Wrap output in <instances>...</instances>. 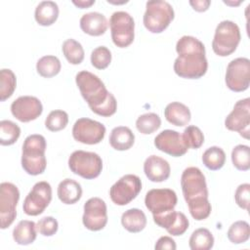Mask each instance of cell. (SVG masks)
I'll return each instance as SVG.
<instances>
[{
    "label": "cell",
    "instance_id": "obj_1",
    "mask_svg": "<svg viewBox=\"0 0 250 250\" xmlns=\"http://www.w3.org/2000/svg\"><path fill=\"white\" fill-rule=\"evenodd\" d=\"M178 57L174 62L175 73L187 79L201 78L207 71L208 62L204 44L193 36L185 35L176 44Z\"/></svg>",
    "mask_w": 250,
    "mask_h": 250
},
{
    "label": "cell",
    "instance_id": "obj_30",
    "mask_svg": "<svg viewBox=\"0 0 250 250\" xmlns=\"http://www.w3.org/2000/svg\"><path fill=\"white\" fill-rule=\"evenodd\" d=\"M62 50L64 58L71 64H79L84 60L85 53L82 45L72 38L66 39L62 43Z\"/></svg>",
    "mask_w": 250,
    "mask_h": 250
},
{
    "label": "cell",
    "instance_id": "obj_9",
    "mask_svg": "<svg viewBox=\"0 0 250 250\" xmlns=\"http://www.w3.org/2000/svg\"><path fill=\"white\" fill-rule=\"evenodd\" d=\"M142 189V181L137 175L127 174L121 177L109 189L111 201L119 206L129 204Z\"/></svg>",
    "mask_w": 250,
    "mask_h": 250
},
{
    "label": "cell",
    "instance_id": "obj_36",
    "mask_svg": "<svg viewBox=\"0 0 250 250\" xmlns=\"http://www.w3.org/2000/svg\"><path fill=\"white\" fill-rule=\"evenodd\" d=\"M67 123L68 115L65 111L61 109L52 110L45 120V126L51 132H58L64 129Z\"/></svg>",
    "mask_w": 250,
    "mask_h": 250
},
{
    "label": "cell",
    "instance_id": "obj_7",
    "mask_svg": "<svg viewBox=\"0 0 250 250\" xmlns=\"http://www.w3.org/2000/svg\"><path fill=\"white\" fill-rule=\"evenodd\" d=\"M68 167L75 175L92 180L100 176L103 170V160L95 152L75 150L68 158Z\"/></svg>",
    "mask_w": 250,
    "mask_h": 250
},
{
    "label": "cell",
    "instance_id": "obj_12",
    "mask_svg": "<svg viewBox=\"0 0 250 250\" xmlns=\"http://www.w3.org/2000/svg\"><path fill=\"white\" fill-rule=\"evenodd\" d=\"M52 200V188L49 183L41 181L36 183L23 201V212L28 216L42 214Z\"/></svg>",
    "mask_w": 250,
    "mask_h": 250
},
{
    "label": "cell",
    "instance_id": "obj_17",
    "mask_svg": "<svg viewBox=\"0 0 250 250\" xmlns=\"http://www.w3.org/2000/svg\"><path fill=\"white\" fill-rule=\"evenodd\" d=\"M43 111L39 99L33 96H21L11 104V112L19 121L29 122L38 118Z\"/></svg>",
    "mask_w": 250,
    "mask_h": 250
},
{
    "label": "cell",
    "instance_id": "obj_11",
    "mask_svg": "<svg viewBox=\"0 0 250 250\" xmlns=\"http://www.w3.org/2000/svg\"><path fill=\"white\" fill-rule=\"evenodd\" d=\"M20 199V191L17 186L4 182L0 185V221L1 229L9 228L17 217V204Z\"/></svg>",
    "mask_w": 250,
    "mask_h": 250
},
{
    "label": "cell",
    "instance_id": "obj_28",
    "mask_svg": "<svg viewBox=\"0 0 250 250\" xmlns=\"http://www.w3.org/2000/svg\"><path fill=\"white\" fill-rule=\"evenodd\" d=\"M62 64L60 60L55 56H44L36 62V70L38 74L45 78H51L59 74Z\"/></svg>",
    "mask_w": 250,
    "mask_h": 250
},
{
    "label": "cell",
    "instance_id": "obj_38",
    "mask_svg": "<svg viewBox=\"0 0 250 250\" xmlns=\"http://www.w3.org/2000/svg\"><path fill=\"white\" fill-rule=\"evenodd\" d=\"M111 62V53L105 46H99L91 53V63L97 69L106 68Z\"/></svg>",
    "mask_w": 250,
    "mask_h": 250
},
{
    "label": "cell",
    "instance_id": "obj_27",
    "mask_svg": "<svg viewBox=\"0 0 250 250\" xmlns=\"http://www.w3.org/2000/svg\"><path fill=\"white\" fill-rule=\"evenodd\" d=\"M188 245L191 250H209L214 245V236L207 229H197L191 233Z\"/></svg>",
    "mask_w": 250,
    "mask_h": 250
},
{
    "label": "cell",
    "instance_id": "obj_31",
    "mask_svg": "<svg viewBox=\"0 0 250 250\" xmlns=\"http://www.w3.org/2000/svg\"><path fill=\"white\" fill-rule=\"evenodd\" d=\"M160 126H161V119L159 115L154 112L142 114L136 120L137 130L144 135L152 134L153 132L158 130Z\"/></svg>",
    "mask_w": 250,
    "mask_h": 250
},
{
    "label": "cell",
    "instance_id": "obj_26",
    "mask_svg": "<svg viewBox=\"0 0 250 250\" xmlns=\"http://www.w3.org/2000/svg\"><path fill=\"white\" fill-rule=\"evenodd\" d=\"M36 225L33 221L22 220L15 227L13 238L20 245H29L36 239Z\"/></svg>",
    "mask_w": 250,
    "mask_h": 250
},
{
    "label": "cell",
    "instance_id": "obj_39",
    "mask_svg": "<svg viewBox=\"0 0 250 250\" xmlns=\"http://www.w3.org/2000/svg\"><path fill=\"white\" fill-rule=\"evenodd\" d=\"M36 229L40 234L44 236H52L58 231L59 224L54 217L47 216L38 221L36 224Z\"/></svg>",
    "mask_w": 250,
    "mask_h": 250
},
{
    "label": "cell",
    "instance_id": "obj_20",
    "mask_svg": "<svg viewBox=\"0 0 250 250\" xmlns=\"http://www.w3.org/2000/svg\"><path fill=\"white\" fill-rule=\"evenodd\" d=\"M80 28L91 36H100L105 33L108 22L104 15L99 12L84 14L80 19Z\"/></svg>",
    "mask_w": 250,
    "mask_h": 250
},
{
    "label": "cell",
    "instance_id": "obj_5",
    "mask_svg": "<svg viewBox=\"0 0 250 250\" xmlns=\"http://www.w3.org/2000/svg\"><path fill=\"white\" fill-rule=\"evenodd\" d=\"M174 9L166 1L151 0L146 4L143 18L145 27L151 33H161L174 20Z\"/></svg>",
    "mask_w": 250,
    "mask_h": 250
},
{
    "label": "cell",
    "instance_id": "obj_16",
    "mask_svg": "<svg viewBox=\"0 0 250 250\" xmlns=\"http://www.w3.org/2000/svg\"><path fill=\"white\" fill-rule=\"evenodd\" d=\"M83 225L92 231L103 229L107 223V211L105 202L100 197H92L84 204L82 217Z\"/></svg>",
    "mask_w": 250,
    "mask_h": 250
},
{
    "label": "cell",
    "instance_id": "obj_2",
    "mask_svg": "<svg viewBox=\"0 0 250 250\" xmlns=\"http://www.w3.org/2000/svg\"><path fill=\"white\" fill-rule=\"evenodd\" d=\"M181 187L184 198L191 217L202 221L211 214V204L208 200V189L205 176L197 167H188L181 177Z\"/></svg>",
    "mask_w": 250,
    "mask_h": 250
},
{
    "label": "cell",
    "instance_id": "obj_19",
    "mask_svg": "<svg viewBox=\"0 0 250 250\" xmlns=\"http://www.w3.org/2000/svg\"><path fill=\"white\" fill-rule=\"evenodd\" d=\"M144 172L149 181L161 183L169 178L171 167L164 158L157 155H150L145 160Z\"/></svg>",
    "mask_w": 250,
    "mask_h": 250
},
{
    "label": "cell",
    "instance_id": "obj_22",
    "mask_svg": "<svg viewBox=\"0 0 250 250\" xmlns=\"http://www.w3.org/2000/svg\"><path fill=\"white\" fill-rule=\"evenodd\" d=\"M135 135L132 130L126 126H118L111 130L109 135V145L116 150H127L133 146Z\"/></svg>",
    "mask_w": 250,
    "mask_h": 250
},
{
    "label": "cell",
    "instance_id": "obj_13",
    "mask_svg": "<svg viewBox=\"0 0 250 250\" xmlns=\"http://www.w3.org/2000/svg\"><path fill=\"white\" fill-rule=\"evenodd\" d=\"M104 125L87 117L79 118L72 127L73 139L85 145H97L104 140Z\"/></svg>",
    "mask_w": 250,
    "mask_h": 250
},
{
    "label": "cell",
    "instance_id": "obj_3",
    "mask_svg": "<svg viewBox=\"0 0 250 250\" xmlns=\"http://www.w3.org/2000/svg\"><path fill=\"white\" fill-rule=\"evenodd\" d=\"M76 85L91 110L101 116L109 117L116 112L115 97L107 91L104 82L94 73L82 70L75 76Z\"/></svg>",
    "mask_w": 250,
    "mask_h": 250
},
{
    "label": "cell",
    "instance_id": "obj_40",
    "mask_svg": "<svg viewBox=\"0 0 250 250\" xmlns=\"http://www.w3.org/2000/svg\"><path fill=\"white\" fill-rule=\"evenodd\" d=\"M188 226H189V222L187 216L182 212H177V217L174 223L166 230L169 234L173 236H179L184 234L187 231V229H188Z\"/></svg>",
    "mask_w": 250,
    "mask_h": 250
},
{
    "label": "cell",
    "instance_id": "obj_18",
    "mask_svg": "<svg viewBox=\"0 0 250 250\" xmlns=\"http://www.w3.org/2000/svg\"><path fill=\"white\" fill-rule=\"evenodd\" d=\"M154 146L160 151L174 157L186 154L188 149L183 136L179 132L170 129L163 130L154 138Z\"/></svg>",
    "mask_w": 250,
    "mask_h": 250
},
{
    "label": "cell",
    "instance_id": "obj_6",
    "mask_svg": "<svg viewBox=\"0 0 250 250\" xmlns=\"http://www.w3.org/2000/svg\"><path fill=\"white\" fill-rule=\"evenodd\" d=\"M240 39L238 25L231 21H223L216 27L212 49L216 55L228 57L236 50Z\"/></svg>",
    "mask_w": 250,
    "mask_h": 250
},
{
    "label": "cell",
    "instance_id": "obj_10",
    "mask_svg": "<svg viewBox=\"0 0 250 250\" xmlns=\"http://www.w3.org/2000/svg\"><path fill=\"white\" fill-rule=\"evenodd\" d=\"M225 81L233 92H243L250 84V61L247 58L232 60L227 66Z\"/></svg>",
    "mask_w": 250,
    "mask_h": 250
},
{
    "label": "cell",
    "instance_id": "obj_15",
    "mask_svg": "<svg viewBox=\"0 0 250 250\" xmlns=\"http://www.w3.org/2000/svg\"><path fill=\"white\" fill-rule=\"evenodd\" d=\"M250 99L246 98L235 103L233 109L225 119V126L229 131L238 132L240 136L249 139Z\"/></svg>",
    "mask_w": 250,
    "mask_h": 250
},
{
    "label": "cell",
    "instance_id": "obj_34",
    "mask_svg": "<svg viewBox=\"0 0 250 250\" xmlns=\"http://www.w3.org/2000/svg\"><path fill=\"white\" fill-rule=\"evenodd\" d=\"M228 238L233 244L244 243L249 239L250 227L246 221L234 222L228 230Z\"/></svg>",
    "mask_w": 250,
    "mask_h": 250
},
{
    "label": "cell",
    "instance_id": "obj_4",
    "mask_svg": "<svg viewBox=\"0 0 250 250\" xmlns=\"http://www.w3.org/2000/svg\"><path fill=\"white\" fill-rule=\"evenodd\" d=\"M46 147V140L42 135L32 134L25 138L22 144L21 167L28 175L37 176L44 173L47 166Z\"/></svg>",
    "mask_w": 250,
    "mask_h": 250
},
{
    "label": "cell",
    "instance_id": "obj_14",
    "mask_svg": "<svg viewBox=\"0 0 250 250\" xmlns=\"http://www.w3.org/2000/svg\"><path fill=\"white\" fill-rule=\"evenodd\" d=\"M177 194L170 188H153L146 192L145 197L146 207L152 216H160L174 210L177 205Z\"/></svg>",
    "mask_w": 250,
    "mask_h": 250
},
{
    "label": "cell",
    "instance_id": "obj_35",
    "mask_svg": "<svg viewBox=\"0 0 250 250\" xmlns=\"http://www.w3.org/2000/svg\"><path fill=\"white\" fill-rule=\"evenodd\" d=\"M231 161L233 166L239 171L250 169V148L246 145H237L232 148Z\"/></svg>",
    "mask_w": 250,
    "mask_h": 250
},
{
    "label": "cell",
    "instance_id": "obj_37",
    "mask_svg": "<svg viewBox=\"0 0 250 250\" xmlns=\"http://www.w3.org/2000/svg\"><path fill=\"white\" fill-rule=\"evenodd\" d=\"M182 136L188 148H199L204 143V135L202 131L194 125L188 126Z\"/></svg>",
    "mask_w": 250,
    "mask_h": 250
},
{
    "label": "cell",
    "instance_id": "obj_21",
    "mask_svg": "<svg viewBox=\"0 0 250 250\" xmlns=\"http://www.w3.org/2000/svg\"><path fill=\"white\" fill-rule=\"evenodd\" d=\"M164 116L172 125L183 127L188 124L191 114L189 108L186 104L179 102H172L166 105Z\"/></svg>",
    "mask_w": 250,
    "mask_h": 250
},
{
    "label": "cell",
    "instance_id": "obj_41",
    "mask_svg": "<svg viewBox=\"0 0 250 250\" xmlns=\"http://www.w3.org/2000/svg\"><path fill=\"white\" fill-rule=\"evenodd\" d=\"M234 199L240 208L248 211L250 205V185L247 183L239 185L235 189Z\"/></svg>",
    "mask_w": 250,
    "mask_h": 250
},
{
    "label": "cell",
    "instance_id": "obj_24",
    "mask_svg": "<svg viewBox=\"0 0 250 250\" xmlns=\"http://www.w3.org/2000/svg\"><path fill=\"white\" fill-rule=\"evenodd\" d=\"M58 17L59 6L54 1H42L35 8V21L42 26L52 25L57 21Z\"/></svg>",
    "mask_w": 250,
    "mask_h": 250
},
{
    "label": "cell",
    "instance_id": "obj_23",
    "mask_svg": "<svg viewBox=\"0 0 250 250\" xmlns=\"http://www.w3.org/2000/svg\"><path fill=\"white\" fill-rule=\"evenodd\" d=\"M58 197L64 204H74L82 196L80 184L72 179H64L58 186Z\"/></svg>",
    "mask_w": 250,
    "mask_h": 250
},
{
    "label": "cell",
    "instance_id": "obj_8",
    "mask_svg": "<svg viewBox=\"0 0 250 250\" xmlns=\"http://www.w3.org/2000/svg\"><path fill=\"white\" fill-rule=\"evenodd\" d=\"M111 39L115 46L126 48L135 37V21L130 14L124 11L114 12L109 19Z\"/></svg>",
    "mask_w": 250,
    "mask_h": 250
},
{
    "label": "cell",
    "instance_id": "obj_42",
    "mask_svg": "<svg viewBox=\"0 0 250 250\" xmlns=\"http://www.w3.org/2000/svg\"><path fill=\"white\" fill-rule=\"evenodd\" d=\"M154 248L156 250H163V249H169V250H175L177 248L176 242L174 239L170 236H161L156 241Z\"/></svg>",
    "mask_w": 250,
    "mask_h": 250
},
{
    "label": "cell",
    "instance_id": "obj_43",
    "mask_svg": "<svg viewBox=\"0 0 250 250\" xmlns=\"http://www.w3.org/2000/svg\"><path fill=\"white\" fill-rule=\"evenodd\" d=\"M211 2L209 0H191L189 1V5L196 12H205L209 9Z\"/></svg>",
    "mask_w": 250,
    "mask_h": 250
},
{
    "label": "cell",
    "instance_id": "obj_32",
    "mask_svg": "<svg viewBox=\"0 0 250 250\" xmlns=\"http://www.w3.org/2000/svg\"><path fill=\"white\" fill-rule=\"evenodd\" d=\"M17 79L15 73L9 68H3L0 71V100L1 102L9 99L15 92Z\"/></svg>",
    "mask_w": 250,
    "mask_h": 250
},
{
    "label": "cell",
    "instance_id": "obj_25",
    "mask_svg": "<svg viewBox=\"0 0 250 250\" xmlns=\"http://www.w3.org/2000/svg\"><path fill=\"white\" fill-rule=\"evenodd\" d=\"M121 224L129 232H140L146 226V217L142 210L132 208L122 214Z\"/></svg>",
    "mask_w": 250,
    "mask_h": 250
},
{
    "label": "cell",
    "instance_id": "obj_44",
    "mask_svg": "<svg viewBox=\"0 0 250 250\" xmlns=\"http://www.w3.org/2000/svg\"><path fill=\"white\" fill-rule=\"evenodd\" d=\"M72 3L76 7L80 8V9H85V8H89L92 5H94L95 4V0H78V1L73 0Z\"/></svg>",
    "mask_w": 250,
    "mask_h": 250
},
{
    "label": "cell",
    "instance_id": "obj_33",
    "mask_svg": "<svg viewBox=\"0 0 250 250\" xmlns=\"http://www.w3.org/2000/svg\"><path fill=\"white\" fill-rule=\"evenodd\" d=\"M21 135V128L11 120L0 121V144L11 146L15 144Z\"/></svg>",
    "mask_w": 250,
    "mask_h": 250
},
{
    "label": "cell",
    "instance_id": "obj_29",
    "mask_svg": "<svg viewBox=\"0 0 250 250\" xmlns=\"http://www.w3.org/2000/svg\"><path fill=\"white\" fill-rule=\"evenodd\" d=\"M202 162L209 170H220L225 165L226 153L219 146H211L203 152Z\"/></svg>",
    "mask_w": 250,
    "mask_h": 250
}]
</instances>
